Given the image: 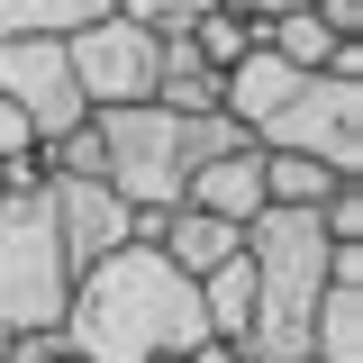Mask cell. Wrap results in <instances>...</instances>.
<instances>
[{
  "label": "cell",
  "instance_id": "1",
  "mask_svg": "<svg viewBox=\"0 0 363 363\" xmlns=\"http://www.w3.org/2000/svg\"><path fill=\"white\" fill-rule=\"evenodd\" d=\"M209 336L200 318V281L182 264H164V245H118L100 264L73 272L55 345L82 363H155V354H191Z\"/></svg>",
  "mask_w": 363,
  "mask_h": 363
},
{
  "label": "cell",
  "instance_id": "2",
  "mask_svg": "<svg viewBox=\"0 0 363 363\" xmlns=\"http://www.w3.org/2000/svg\"><path fill=\"white\" fill-rule=\"evenodd\" d=\"M91 128L109 145V191L128 209H173L191 164H209L227 145H245V128L227 109H164V100H128V109H91Z\"/></svg>",
  "mask_w": 363,
  "mask_h": 363
},
{
  "label": "cell",
  "instance_id": "3",
  "mask_svg": "<svg viewBox=\"0 0 363 363\" xmlns=\"http://www.w3.org/2000/svg\"><path fill=\"white\" fill-rule=\"evenodd\" d=\"M64 291H73V264H64L45 182L0 191V327L9 336H45L64 318Z\"/></svg>",
  "mask_w": 363,
  "mask_h": 363
},
{
  "label": "cell",
  "instance_id": "4",
  "mask_svg": "<svg viewBox=\"0 0 363 363\" xmlns=\"http://www.w3.org/2000/svg\"><path fill=\"white\" fill-rule=\"evenodd\" d=\"M245 136L281 145V155H318L327 173H354L363 164V82H345V73H291V91Z\"/></svg>",
  "mask_w": 363,
  "mask_h": 363
},
{
  "label": "cell",
  "instance_id": "5",
  "mask_svg": "<svg viewBox=\"0 0 363 363\" xmlns=\"http://www.w3.org/2000/svg\"><path fill=\"white\" fill-rule=\"evenodd\" d=\"M64 55H73V82H82L91 109H128V100H155L164 37H155V28H136L128 9H100L91 28L64 37Z\"/></svg>",
  "mask_w": 363,
  "mask_h": 363
},
{
  "label": "cell",
  "instance_id": "6",
  "mask_svg": "<svg viewBox=\"0 0 363 363\" xmlns=\"http://www.w3.org/2000/svg\"><path fill=\"white\" fill-rule=\"evenodd\" d=\"M0 100H18V109H28L37 145L91 118V100H82V82H73L64 37H0Z\"/></svg>",
  "mask_w": 363,
  "mask_h": 363
},
{
  "label": "cell",
  "instance_id": "7",
  "mask_svg": "<svg viewBox=\"0 0 363 363\" xmlns=\"http://www.w3.org/2000/svg\"><path fill=\"white\" fill-rule=\"evenodd\" d=\"M182 200L209 209V218H227V227H245L255 209H272V200H264V145L245 136V145H227V155H209V164H191Z\"/></svg>",
  "mask_w": 363,
  "mask_h": 363
},
{
  "label": "cell",
  "instance_id": "8",
  "mask_svg": "<svg viewBox=\"0 0 363 363\" xmlns=\"http://www.w3.org/2000/svg\"><path fill=\"white\" fill-rule=\"evenodd\" d=\"M155 245H164V264H182L191 281H200L209 264H227V255L245 245V227H227V218H209V209L173 200V209H164V227H155Z\"/></svg>",
  "mask_w": 363,
  "mask_h": 363
},
{
  "label": "cell",
  "instance_id": "9",
  "mask_svg": "<svg viewBox=\"0 0 363 363\" xmlns=\"http://www.w3.org/2000/svg\"><path fill=\"white\" fill-rule=\"evenodd\" d=\"M200 318H209V336H227V345L245 336V318H255V264H245V245L200 272Z\"/></svg>",
  "mask_w": 363,
  "mask_h": 363
},
{
  "label": "cell",
  "instance_id": "10",
  "mask_svg": "<svg viewBox=\"0 0 363 363\" xmlns=\"http://www.w3.org/2000/svg\"><path fill=\"white\" fill-rule=\"evenodd\" d=\"M336 182H345V173H327L318 155H281V145H264V200H272V209H318Z\"/></svg>",
  "mask_w": 363,
  "mask_h": 363
},
{
  "label": "cell",
  "instance_id": "11",
  "mask_svg": "<svg viewBox=\"0 0 363 363\" xmlns=\"http://www.w3.org/2000/svg\"><path fill=\"white\" fill-rule=\"evenodd\" d=\"M118 0H0V37H73Z\"/></svg>",
  "mask_w": 363,
  "mask_h": 363
},
{
  "label": "cell",
  "instance_id": "12",
  "mask_svg": "<svg viewBox=\"0 0 363 363\" xmlns=\"http://www.w3.org/2000/svg\"><path fill=\"white\" fill-rule=\"evenodd\" d=\"M182 37H191V55H200L209 73H227L236 55H255V18H245V9H227V0H209V9H200Z\"/></svg>",
  "mask_w": 363,
  "mask_h": 363
},
{
  "label": "cell",
  "instance_id": "13",
  "mask_svg": "<svg viewBox=\"0 0 363 363\" xmlns=\"http://www.w3.org/2000/svg\"><path fill=\"white\" fill-rule=\"evenodd\" d=\"M45 173L55 182H109V145H100V128H64V136H45Z\"/></svg>",
  "mask_w": 363,
  "mask_h": 363
},
{
  "label": "cell",
  "instance_id": "14",
  "mask_svg": "<svg viewBox=\"0 0 363 363\" xmlns=\"http://www.w3.org/2000/svg\"><path fill=\"white\" fill-rule=\"evenodd\" d=\"M318 227H327V245H363V182L354 173L318 200Z\"/></svg>",
  "mask_w": 363,
  "mask_h": 363
},
{
  "label": "cell",
  "instance_id": "15",
  "mask_svg": "<svg viewBox=\"0 0 363 363\" xmlns=\"http://www.w3.org/2000/svg\"><path fill=\"white\" fill-rule=\"evenodd\" d=\"M118 9H128L136 28H155V37H173V28H191V18L209 9V0H118Z\"/></svg>",
  "mask_w": 363,
  "mask_h": 363
},
{
  "label": "cell",
  "instance_id": "16",
  "mask_svg": "<svg viewBox=\"0 0 363 363\" xmlns=\"http://www.w3.org/2000/svg\"><path fill=\"white\" fill-rule=\"evenodd\" d=\"M0 363H82V354H64L55 327H45V336H0Z\"/></svg>",
  "mask_w": 363,
  "mask_h": 363
},
{
  "label": "cell",
  "instance_id": "17",
  "mask_svg": "<svg viewBox=\"0 0 363 363\" xmlns=\"http://www.w3.org/2000/svg\"><path fill=\"white\" fill-rule=\"evenodd\" d=\"M9 155H37V128H28L18 100H0V164H9Z\"/></svg>",
  "mask_w": 363,
  "mask_h": 363
},
{
  "label": "cell",
  "instance_id": "18",
  "mask_svg": "<svg viewBox=\"0 0 363 363\" xmlns=\"http://www.w3.org/2000/svg\"><path fill=\"white\" fill-rule=\"evenodd\" d=\"M182 363H245V354H236L227 336H200V345H191V354H182Z\"/></svg>",
  "mask_w": 363,
  "mask_h": 363
},
{
  "label": "cell",
  "instance_id": "19",
  "mask_svg": "<svg viewBox=\"0 0 363 363\" xmlns=\"http://www.w3.org/2000/svg\"><path fill=\"white\" fill-rule=\"evenodd\" d=\"M227 9H245V18H281V9H309V0H227Z\"/></svg>",
  "mask_w": 363,
  "mask_h": 363
},
{
  "label": "cell",
  "instance_id": "20",
  "mask_svg": "<svg viewBox=\"0 0 363 363\" xmlns=\"http://www.w3.org/2000/svg\"><path fill=\"white\" fill-rule=\"evenodd\" d=\"M0 336H9V327H0Z\"/></svg>",
  "mask_w": 363,
  "mask_h": 363
}]
</instances>
